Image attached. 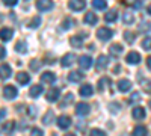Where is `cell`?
Returning <instances> with one entry per match:
<instances>
[{
    "mask_svg": "<svg viewBox=\"0 0 151 136\" xmlns=\"http://www.w3.org/2000/svg\"><path fill=\"white\" fill-rule=\"evenodd\" d=\"M112 33H113V32H112L109 27H100V29L97 30V38L101 40V41H107V40L112 38Z\"/></svg>",
    "mask_w": 151,
    "mask_h": 136,
    "instance_id": "1",
    "label": "cell"
},
{
    "mask_svg": "<svg viewBox=\"0 0 151 136\" xmlns=\"http://www.w3.org/2000/svg\"><path fill=\"white\" fill-rule=\"evenodd\" d=\"M17 95V88L15 86H12V85H6L5 88H3V97L8 98V100H12V98H15Z\"/></svg>",
    "mask_w": 151,
    "mask_h": 136,
    "instance_id": "2",
    "label": "cell"
},
{
    "mask_svg": "<svg viewBox=\"0 0 151 136\" xmlns=\"http://www.w3.org/2000/svg\"><path fill=\"white\" fill-rule=\"evenodd\" d=\"M76 55L74 53H68V55H65L64 58H62V60H60V64H62V67H70V65H73L74 62H76Z\"/></svg>",
    "mask_w": 151,
    "mask_h": 136,
    "instance_id": "3",
    "label": "cell"
},
{
    "mask_svg": "<svg viewBox=\"0 0 151 136\" xmlns=\"http://www.w3.org/2000/svg\"><path fill=\"white\" fill-rule=\"evenodd\" d=\"M89 110H91V107H89L88 103H79L77 106H76V114L77 115H88Z\"/></svg>",
    "mask_w": 151,
    "mask_h": 136,
    "instance_id": "4",
    "label": "cell"
},
{
    "mask_svg": "<svg viewBox=\"0 0 151 136\" xmlns=\"http://www.w3.org/2000/svg\"><path fill=\"white\" fill-rule=\"evenodd\" d=\"M58 126H59L60 129L70 127V126H71V118H70L68 115H60V117L58 118Z\"/></svg>",
    "mask_w": 151,
    "mask_h": 136,
    "instance_id": "5",
    "label": "cell"
},
{
    "mask_svg": "<svg viewBox=\"0 0 151 136\" xmlns=\"http://www.w3.org/2000/svg\"><path fill=\"white\" fill-rule=\"evenodd\" d=\"M79 64H80V67H82V68L88 70V68H91V65H92V59H91V56L83 55V56H80V58H79Z\"/></svg>",
    "mask_w": 151,
    "mask_h": 136,
    "instance_id": "6",
    "label": "cell"
},
{
    "mask_svg": "<svg viewBox=\"0 0 151 136\" xmlns=\"http://www.w3.org/2000/svg\"><path fill=\"white\" fill-rule=\"evenodd\" d=\"M68 6H70V9H73V11H82V9H85L86 2H83V0H73V2L68 3Z\"/></svg>",
    "mask_w": 151,
    "mask_h": 136,
    "instance_id": "7",
    "label": "cell"
},
{
    "mask_svg": "<svg viewBox=\"0 0 151 136\" xmlns=\"http://www.w3.org/2000/svg\"><path fill=\"white\" fill-rule=\"evenodd\" d=\"M107 62H109V59H107V56H104V55H100L98 56V59H97V70L98 71H101V70H104L106 67H107Z\"/></svg>",
    "mask_w": 151,
    "mask_h": 136,
    "instance_id": "8",
    "label": "cell"
},
{
    "mask_svg": "<svg viewBox=\"0 0 151 136\" xmlns=\"http://www.w3.org/2000/svg\"><path fill=\"white\" fill-rule=\"evenodd\" d=\"M125 60H127L129 64H139L141 62V55L136 53V52H130L127 55V58H125Z\"/></svg>",
    "mask_w": 151,
    "mask_h": 136,
    "instance_id": "9",
    "label": "cell"
},
{
    "mask_svg": "<svg viewBox=\"0 0 151 136\" xmlns=\"http://www.w3.org/2000/svg\"><path fill=\"white\" fill-rule=\"evenodd\" d=\"M36 8L40 11H48L53 8V2H50V0H41V2H36Z\"/></svg>",
    "mask_w": 151,
    "mask_h": 136,
    "instance_id": "10",
    "label": "cell"
},
{
    "mask_svg": "<svg viewBox=\"0 0 151 136\" xmlns=\"http://www.w3.org/2000/svg\"><path fill=\"white\" fill-rule=\"evenodd\" d=\"M130 88H132V82H130V80H127V79H121V80L118 82V89H119L121 92L129 91Z\"/></svg>",
    "mask_w": 151,
    "mask_h": 136,
    "instance_id": "11",
    "label": "cell"
},
{
    "mask_svg": "<svg viewBox=\"0 0 151 136\" xmlns=\"http://www.w3.org/2000/svg\"><path fill=\"white\" fill-rule=\"evenodd\" d=\"M55 79H56L55 73L45 71V73H42V74H41V82H44V83H53V82H55Z\"/></svg>",
    "mask_w": 151,
    "mask_h": 136,
    "instance_id": "12",
    "label": "cell"
},
{
    "mask_svg": "<svg viewBox=\"0 0 151 136\" xmlns=\"http://www.w3.org/2000/svg\"><path fill=\"white\" fill-rule=\"evenodd\" d=\"M29 80H30V76H29L27 73L20 71V73L17 74V82H18L20 85H26V83H29Z\"/></svg>",
    "mask_w": 151,
    "mask_h": 136,
    "instance_id": "13",
    "label": "cell"
},
{
    "mask_svg": "<svg viewBox=\"0 0 151 136\" xmlns=\"http://www.w3.org/2000/svg\"><path fill=\"white\" fill-rule=\"evenodd\" d=\"M79 92H80L82 97H89V95L94 94V89H92V86H91V85H88V83H86V85L80 86V91H79Z\"/></svg>",
    "mask_w": 151,
    "mask_h": 136,
    "instance_id": "14",
    "label": "cell"
},
{
    "mask_svg": "<svg viewBox=\"0 0 151 136\" xmlns=\"http://www.w3.org/2000/svg\"><path fill=\"white\" fill-rule=\"evenodd\" d=\"M132 115H133V118L134 119H144L145 118V109L144 107H134L133 109V112H132Z\"/></svg>",
    "mask_w": 151,
    "mask_h": 136,
    "instance_id": "15",
    "label": "cell"
},
{
    "mask_svg": "<svg viewBox=\"0 0 151 136\" xmlns=\"http://www.w3.org/2000/svg\"><path fill=\"white\" fill-rule=\"evenodd\" d=\"M45 98H47L48 101H56L58 98H59V89H58V88H52V89L47 92Z\"/></svg>",
    "mask_w": 151,
    "mask_h": 136,
    "instance_id": "16",
    "label": "cell"
},
{
    "mask_svg": "<svg viewBox=\"0 0 151 136\" xmlns=\"http://www.w3.org/2000/svg\"><path fill=\"white\" fill-rule=\"evenodd\" d=\"M109 52H110L112 56H119L122 53V45L121 44H112L109 47Z\"/></svg>",
    "mask_w": 151,
    "mask_h": 136,
    "instance_id": "17",
    "label": "cell"
},
{
    "mask_svg": "<svg viewBox=\"0 0 151 136\" xmlns=\"http://www.w3.org/2000/svg\"><path fill=\"white\" fill-rule=\"evenodd\" d=\"M83 77H85V76H83L82 73H79V71H71V73L68 74V80H70V82H80Z\"/></svg>",
    "mask_w": 151,
    "mask_h": 136,
    "instance_id": "18",
    "label": "cell"
},
{
    "mask_svg": "<svg viewBox=\"0 0 151 136\" xmlns=\"http://www.w3.org/2000/svg\"><path fill=\"white\" fill-rule=\"evenodd\" d=\"M14 127H15V122L14 121H6V122H3V126H2V132L6 133V135H9L12 130H14Z\"/></svg>",
    "mask_w": 151,
    "mask_h": 136,
    "instance_id": "19",
    "label": "cell"
},
{
    "mask_svg": "<svg viewBox=\"0 0 151 136\" xmlns=\"http://www.w3.org/2000/svg\"><path fill=\"white\" fill-rule=\"evenodd\" d=\"M42 92V86H40V85H33V86H30V91H29V95L30 97H38Z\"/></svg>",
    "mask_w": 151,
    "mask_h": 136,
    "instance_id": "20",
    "label": "cell"
},
{
    "mask_svg": "<svg viewBox=\"0 0 151 136\" xmlns=\"http://www.w3.org/2000/svg\"><path fill=\"white\" fill-rule=\"evenodd\" d=\"M0 35H2V40H3V41H9V40L12 38V29L3 27L2 32H0Z\"/></svg>",
    "mask_w": 151,
    "mask_h": 136,
    "instance_id": "21",
    "label": "cell"
},
{
    "mask_svg": "<svg viewBox=\"0 0 151 136\" xmlns=\"http://www.w3.org/2000/svg\"><path fill=\"white\" fill-rule=\"evenodd\" d=\"M53 119H55V112L53 110H47V114L44 115V118H42V121H44V124H52L53 122Z\"/></svg>",
    "mask_w": 151,
    "mask_h": 136,
    "instance_id": "22",
    "label": "cell"
},
{
    "mask_svg": "<svg viewBox=\"0 0 151 136\" xmlns=\"http://www.w3.org/2000/svg\"><path fill=\"white\" fill-rule=\"evenodd\" d=\"M133 136H147V127L145 126H136L133 130Z\"/></svg>",
    "mask_w": 151,
    "mask_h": 136,
    "instance_id": "23",
    "label": "cell"
},
{
    "mask_svg": "<svg viewBox=\"0 0 151 136\" xmlns=\"http://www.w3.org/2000/svg\"><path fill=\"white\" fill-rule=\"evenodd\" d=\"M70 44L73 47H76V48H79V47L83 45V41H82L80 36H71V38H70Z\"/></svg>",
    "mask_w": 151,
    "mask_h": 136,
    "instance_id": "24",
    "label": "cell"
},
{
    "mask_svg": "<svg viewBox=\"0 0 151 136\" xmlns=\"http://www.w3.org/2000/svg\"><path fill=\"white\" fill-rule=\"evenodd\" d=\"M2 79H8V77H11V67L8 65V64H2Z\"/></svg>",
    "mask_w": 151,
    "mask_h": 136,
    "instance_id": "25",
    "label": "cell"
},
{
    "mask_svg": "<svg viewBox=\"0 0 151 136\" xmlns=\"http://www.w3.org/2000/svg\"><path fill=\"white\" fill-rule=\"evenodd\" d=\"M85 23H86V24H95V23H97L95 14H92V12H88V14L85 15Z\"/></svg>",
    "mask_w": 151,
    "mask_h": 136,
    "instance_id": "26",
    "label": "cell"
},
{
    "mask_svg": "<svg viewBox=\"0 0 151 136\" xmlns=\"http://www.w3.org/2000/svg\"><path fill=\"white\" fill-rule=\"evenodd\" d=\"M116 18H118V14H116V11H109L107 14L104 15V20H106V21H109V23H110V21H115Z\"/></svg>",
    "mask_w": 151,
    "mask_h": 136,
    "instance_id": "27",
    "label": "cell"
},
{
    "mask_svg": "<svg viewBox=\"0 0 151 136\" xmlns=\"http://www.w3.org/2000/svg\"><path fill=\"white\" fill-rule=\"evenodd\" d=\"M124 40L127 41L129 44H133V42H134V33L130 32V30H125V32H124Z\"/></svg>",
    "mask_w": 151,
    "mask_h": 136,
    "instance_id": "28",
    "label": "cell"
},
{
    "mask_svg": "<svg viewBox=\"0 0 151 136\" xmlns=\"http://www.w3.org/2000/svg\"><path fill=\"white\" fill-rule=\"evenodd\" d=\"M122 21H124L125 24H132V23L134 21V17H133L132 12H125V14L122 15Z\"/></svg>",
    "mask_w": 151,
    "mask_h": 136,
    "instance_id": "29",
    "label": "cell"
},
{
    "mask_svg": "<svg viewBox=\"0 0 151 136\" xmlns=\"http://www.w3.org/2000/svg\"><path fill=\"white\" fill-rule=\"evenodd\" d=\"M110 83V80H109V77H101L98 80V89L100 91H103L104 88H106V85H109Z\"/></svg>",
    "mask_w": 151,
    "mask_h": 136,
    "instance_id": "30",
    "label": "cell"
},
{
    "mask_svg": "<svg viewBox=\"0 0 151 136\" xmlns=\"http://www.w3.org/2000/svg\"><path fill=\"white\" fill-rule=\"evenodd\" d=\"M40 23H41V17H40V15H36V17H33V18H32V21L29 23V27L36 29L38 26H40Z\"/></svg>",
    "mask_w": 151,
    "mask_h": 136,
    "instance_id": "31",
    "label": "cell"
},
{
    "mask_svg": "<svg viewBox=\"0 0 151 136\" xmlns=\"http://www.w3.org/2000/svg\"><path fill=\"white\" fill-rule=\"evenodd\" d=\"M92 5H94V8H97V9H106V6H107V3L104 2V0H94Z\"/></svg>",
    "mask_w": 151,
    "mask_h": 136,
    "instance_id": "32",
    "label": "cell"
},
{
    "mask_svg": "<svg viewBox=\"0 0 151 136\" xmlns=\"http://www.w3.org/2000/svg\"><path fill=\"white\" fill-rule=\"evenodd\" d=\"M15 48H17V52H20V53H26V50H27L26 42H24V41H18L17 45H15Z\"/></svg>",
    "mask_w": 151,
    "mask_h": 136,
    "instance_id": "33",
    "label": "cell"
},
{
    "mask_svg": "<svg viewBox=\"0 0 151 136\" xmlns=\"http://www.w3.org/2000/svg\"><path fill=\"white\" fill-rule=\"evenodd\" d=\"M64 98H65V100H64V101L60 103V107H65V106H70V104L73 103V94H67V95H65Z\"/></svg>",
    "mask_w": 151,
    "mask_h": 136,
    "instance_id": "34",
    "label": "cell"
},
{
    "mask_svg": "<svg viewBox=\"0 0 151 136\" xmlns=\"http://www.w3.org/2000/svg\"><path fill=\"white\" fill-rule=\"evenodd\" d=\"M142 48L144 50H151V36H147L142 41Z\"/></svg>",
    "mask_w": 151,
    "mask_h": 136,
    "instance_id": "35",
    "label": "cell"
},
{
    "mask_svg": "<svg viewBox=\"0 0 151 136\" xmlns=\"http://www.w3.org/2000/svg\"><path fill=\"white\" fill-rule=\"evenodd\" d=\"M73 24H74L73 18H65L64 21H62V27H64V29H70V27H73Z\"/></svg>",
    "mask_w": 151,
    "mask_h": 136,
    "instance_id": "36",
    "label": "cell"
},
{
    "mask_svg": "<svg viewBox=\"0 0 151 136\" xmlns=\"http://www.w3.org/2000/svg\"><path fill=\"white\" fill-rule=\"evenodd\" d=\"M141 100V94L139 92H133L129 98V103H136V101H139Z\"/></svg>",
    "mask_w": 151,
    "mask_h": 136,
    "instance_id": "37",
    "label": "cell"
},
{
    "mask_svg": "<svg viewBox=\"0 0 151 136\" xmlns=\"http://www.w3.org/2000/svg\"><path fill=\"white\" fill-rule=\"evenodd\" d=\"M89 136H106V133L103 130H100V129H92Z\"/></svg>",
    "mask_w": 151,
    "mask_h": 136,
    "instance_id": "38",
    "label": "cell"
},
{
    "mask_svg": "<svg viewBox=\"0 0 151 136\" xmlns=\"http://www.w3.org/2000/svg\"><path fill=\"white\" fill-rule=\"evenodd\" d=\"M29 67H30V70H32V71H36L38 68H40V62H38L36 59H33L32 62L29 64Z\"/></svg>",
    "mask_w": 151,
    "mask_h": 136,
    "instance_id": "39",
    "label": "cell"
},
{
    "mask_svg": "<svg viewBox=\"0 0 151 136\" xmlns=\"http://www.w3.org/2000/svg\"><path fill=\"white\" fill-rule=\"evenodd\" d=\"M30 136H42V132H41L40 129L33 127V129L30 130Z\"/></svg>",
    "mask_w": 151,
    "mask_h": 136,
    "instance_id": "40",
    "label": "cell"
},
{
    "mask_svg": "<svg viewBox=\"0 0 151 136\" xmlns=\"http://www.w3.org/2000/svg\"><path fill=\"white\" fill-rule=\"evenodd\" d=\"M109 109H110V112H118V110H119V104H118V103H116V104L110 103V104H109Z\"/></svg>",
    "mask_w": 151,
    "mask_h": 136,
    "instance_id": "41",
    "label": "cell"
},
{
    "mask_svg": "<svg viewBox=\"0 0 151 136\" xmlns=\"http://www.w3.org/2000/svg\"><path fill=\"white\" fill-rule=\"evenodd\" d=\"M139 30H141V32H147V30H150V24L144 21V23L141 24V27H139Z\"/></svg>",
    "mask_w": 151,
    "mask_h": 136,
    "instance_id": "42",
    "label": "cell"
},
{
    "mask_svg": "<svg viewBox=\"0 0 151 136\" xmlns=\"http://www.w3.org/2000/svg\"><path fill=\"white\" fill-rule=\"evenodd\" d=\"M3 5H6V6H15L17 5V0H5Z\"/></svg>",
    "mask_w": 151,
    "mask_h": 136,
    "instance_id": "43",
    "label": "cell"
},
{
    "mask_svg": "<svg viewBox=\"0 0 151 136\" xmlns=\"http://www.w3.org/2000/svg\"><path fill=\"white\" fill-rule=\"evenodd\" d=\"M144 89H145L148 94H151V82H145V83H144Z\"/></svg>",
    "mask_w": 151,
    "mask_h": 136,
    "instance_id": "44",
    "label": "cell"
},
{
    "mask_svg": "<svg viewBox=\"0 0 151 136\" xmlns=\"http://www.w3.org/2000/svg\"><path fill=\"white\" fill-rule=\"evenodd\" d=\"M142 6H144L142 2H134V3H133V8H136V9H141Z\"/></svg>",
    "mask_w": 151,
    "mask_h": 136,
    "instance_id": "45",
    "label": "cell"
},
{
    "mask_svg": "<svg viewBox=\"0 0 151 136\" xmlns=\"http://www.w3.org/2000/svg\"><path fill=\"white\" fill-rule=\"evenodd\" d=\"M29 115H32V117H35V115H36V112H35V107H30V109H29Z\"/></svg>",
    "mask_w": 151,
    "mask_h": 136,
    "instance_id": "46",
    "label": "cell"
},
{
    "mask_svg": "<svg viewBox=\"0 0 151 136\" xmlns=\"http://www.w3.org/2000/svg\"><path fill=\"white\" fill-rule=\"evenodd\" d=\"M5 55H6V52H5V48L2 47V48H0V56H2V59L5 58Z\"/></svg>",
    "mask_w": 151,
    "mask_h": 136,
    "instance_id": "47",
    "label": "cell"
},
{
    "mask_svg": "<svg viewBox=\"0 0 151 136\" xmlns=\"http://www.w3.org/2000/svg\"><path fill=\"white\" fill-rule=\"evenodd\" d=\"M147 65H148V68L151 70V56H148V58H147Z\"/></svg>",
    "mask_w": 151,
    "mask_h": 136,
    "instance_id": "48",
    "label": "cell"
},
{
    "mask_svg": "<svg viewBox=\"0 0 151 136\" xmlns=\"http://www.w3.org/2000/svg\"><path fill=\"white\" fill-rule=\"evenodd\" d=\"M65 136H76V135H74V133H67Z\"/></svg>",
    "mask_w": 151,
    "mask_h": 136,
    "instance_id": "49",
    "label": "cell"
},
{
    "mask_svg": "<svg viewBox=\"0 0 151 136\" xmlns=\"http://www.w3.org/2000/svg\"><path fill=\"white\" fill-rule=\"evenodd\" d=\"M148 12H150V14H151V5L148 6Z\"/></svg>",
    "mask_w": 151,
    "mask_h": 136,
    "instance_id": "50",
    "label": "cell"
},
{
    "mask_svg": "<svg viewBox=\"0 0 151 136\" xmlns=\"http://www.w3.org/2000/svg\"><path fill=\"white\" fill-rule=\"evenodd\" d=\"M148 106H150V107H151V100H150V101H148Z\"/></svg>",
    "mask_w": 151,
    "mask_h": 136,
    "instance_id": "51",
    "label": "cell"
}]
</instances>
